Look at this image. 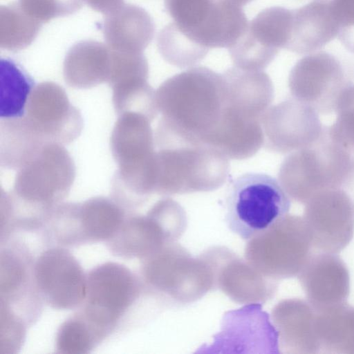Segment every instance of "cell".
<instances>
[{"mask_svg":"<svg viewBox=\"0 0 354 354\" xmlns=\"http://www.w3.org/2000/svg\"><path fill=\"white\" fill-rule=\"evenodd\" d=\"M225 100L222 74L196 66L173 75L156 91L162 115L156 132L192 144L203 143L220 120Z\"/></svg>","mask_w":354,"mask_h":354,"instance_id":"obj_1","label":"cell"},{"mask_svg":"<svg viewBox=\"0 0 354 354\" xmlns=\"http://www.w3.org/2000/svg\"><path fill=\"white\" fill-rule=\"evenodd\" d=\"M75 178V163L64 145H44L17 169L13 189L6 193L12 230H41L69 194Z\"/></svg>","mask_w":354,"mask_h":354,"instance_id":"obj_2","label":"cell"},{"mask_svg":"<svg viewBox=\"0 0 354 354\" xmlns=\"http://www.w3.org/2000/svg\"><path fill=\"white\" fill-rule=\"evenodd\" d=\"M289 195L270 175L250 172L237 177L225 198L227 227L244 240L269 232L281 222L290 208Z\"/></svg>","mask_w":354,"mask_h":354,"instance_id":"obj_3","label":"cell"},{"mask_svg":"<svg viewBox=\"0 0 354 354\" xmlns=\"http://www.w3.org/2000/svg\"><path fill=\"white\" fill-rule=\"evenodd\" d=\"M157 149L154 192L211 191L221 187L228 177L229 159L206 144L174 141Z\"/></svg>","mask_w":354,"mask_h":354,"instance_id":"obj_4","label":"cell"},{"mask_svg":"<svg viewBox=\"0 0 354 354\" xmlns=\"http://www.w3.org/2000/svg\"><path fill=\"white\" fill-rule=\"evenodd\" d=\"M137 277L125 266L108 261L86 273V294L77 313L101 344L122 326L139 298Z\"/></svg>","mask_w":354,"mask_h":354,"instance_id":"obj_5","label":"cell"},{"mask_svg":"<svg viewBox=\"0 0 354 354\" xmlns=\"http://www.w3.org/2000/svg\"><path fill=\"white\" fill-rule=\"evenodd\" d=\"M352 153L330 139L326 128L317 141L284 159L279 182L289 196L299 198L341 188L354 166Z\"/></svg>","mask_w":354,"mask_h":354,"instance_id":"obj_6","label":"cell"},{"mask_svg":"<svg viewBox=\"0 0 354 354\" xmlns=\"http://www.w3.org/2000/svg\"><path fill=\"white\" fill-rule=\"evenodd\" d=\"M33 274L45 305L59 310H77L86 294V273L68 248L47 246L35 259Z\"/></svg>","mask_w":354,"mask_h":354,"instance_id":"obj_7","label":"cell"},{"mask_svg":"<svg viewBox=\"0 0 354 354\" xmlns=\"http://www.w3.org/2000/svg\"><path fill=\"white\" fill-rule=\"evenodd\" d=\"M33 259L20 241L1 243L0 308L7 309L30 326L39 318L43 305L33 274Z\"/></svg>","mask_w":354,"mask_h":354,"instance_id":"obj_8","label":"cell"},{"mask_svg":"<svg viewBox=\"0 0 354 354\" xmlns=\"http://www.w3.org/2000/svg\"><path fill=\"white\" fill-rule=\"evenodd\" d=\"M347 85L340 62L324 51L299 59L288 77L292 97L324 114L335 111L338 97Z\"/></svg>","mask_w":354,"mask_h":354,"instance_id":"obj_9","label":"cell"},{"mask_svg":"<svg viewBox=\"0 0 354 354\" xmlns=\"http://www.w3.org/2000/svg\"><path fill=\"white\" fill-rule=\"evenodd\" d=\"M24 116L47 142L62 145L74 141L83 128L80 111L70 102L64 89L53 82L33 87Z\"/></svg>","mask_w":354,"mask_h":354,"instance_id":"obj_10","label":"cell"},{"mask_svg":"<svg viewBox=\"0 0 354 354\" xmlns=\"http://www.w3.org/2000/svg\"><path fill=\"white\" fill-rule=\"evenodd\" d=\"M317 113L292 97L270 106L261 119L264 147L272 151L286 153L313 144L326 129Z\"/></svg>","mask_w":354,"mask_h":354,"instance_id":"obj_11","label":"cell"},{"mask_svg":"<svg viewBox=\"0 0 354 354\" xmlns=\"http://www.w3.org/2000/svg\"><path fill=\"white\" fill-rule=\"evenodd\" d=\"M129 213L112 197L97 196L82 203H71L59 221V230L70 248L106 243Z\"/></svg>","mask_w":354,"mask_h":354,"instance_id":"obj_12","label":"cell"},{"mask_svg":"<svg viewBox=\"0 0 354 354\" xmlns=\"http://www.w3.org/2000/svg\"><path fill=\"white\" fill-rule=\"evenodd\" d=\"M118 116L110 140L111 153L118 165L116 171L123 176L150 173L156 154L151 121L133 112Z\"/></svg>","mask_w":354,"mask_h":354,"instance_id":"obj_13","label":"cell"},{"mask_svg":"<svg viewBox=\"0 0 354 354\" xmlns=\"http://www.w3.org/2000/svg\"><path fill=\"white\" fill-rule=\"evenodd\" d=\"M203 142L218 150L228 159L249 158L264 144L261 120L225 103L218 122Z\"/></svg>","mask_w":354,"mask_h":354,"instance_id":"obj_14","label":"cell"},{"mask_svg":"<svg viewBox=\"0 0 354 354\" xmlns=\"http://www.w3.org/2000/svg\"><path fill=\"white\" fill-rule=\"evenodd\" d=\"M102 32L111 50L142 53L154 36L155 25L144 8L124 3L105 15Z\"/></svg>","mask_w":354,"mask_h":354,"instance_id":"obj_15","label":"cell"},{"mask_svg":"<svg viewBox=\"0 0 354 354\" xmlns=\"http://www.w3.org/2000/svg\"><path fill=\"white\" fill-rule=\"evenodd\" d=\"M338 27L328 6L314 1L292 10L289 40L286 49L308 54L321 49L335 37Z\"/></svg>","mask_w":354,"mask_h":354,"instance_id":"obj_16","label":"cell"},{"mask_svg":"<svg viewBox=\"0 0 354 354\" xmlns=\"http://www.w3.org/2000/svg\"><path fill=\"white\" fill-rule=\"evenodd\" d=\"M222 75L225 86V102L261 120L274 98L273 84L268 74L263 71L234 66Z\"/></svg>","mask_w":354,"mask_h":354,"instance_id":"obj_17","label":"cell"},{"mask_svg":"<svg viewBox=\"0 0 354 354\" xmlns=\"http://www.w3.org/2000/svg\"><path fill=\"white\" fill-rule=\"evenodd\" d=\"M111 50L107 45L94 40L75 44L68 51L63 64L65 82L74 88H90L108 82Z\"/></svg>","mask_w":354,"mask_h":354,"instance_id":"obj_18","label":"cell"},{"mask_svg":"<svg viewBox=\"0 0 354 354\" xmlns=\"http://www.w3.org/2000/svg\"><path fill=\"white\" fill-rule=\"evenodd\" d=\"M47 142L24 115L1 118L0 165L19 169L34 157Z\"/></svg>","mask_w":354,"mask_h":354,"instance_id":"obj_19","label":"cell"},{"mask_svg":"<svg viewBox=\"0 0 354 354\" xmlns=\"http://www.w3.org/2000/svg\"><path fill=\"white\" fill-rule=\"evenodd\" d=\"M41 24L26 13L18 3L0 7V47L17 51L30 46Z\"/></svg>","mask_w":354,"mask_h":354,"instance_id":"obj_20","label":"cell"},{"mask_svg":"<svg viewBox=\"0 0 354 354\" xmlns=\"http://www.w3.org/2000/svg\"><path fill=\"white\" fill-rule=\"evenodd\" d=\"M157 47L167 62L181 68L199 63L209 50L183 32L174 22L160 31Z\"/></svg>","mask_w":354,"mask_h":354,"instance_id":"obj_21","label":"cell"},{"mask_svg":"<svg viewBox=\"0 0 354 354\" xmlns=\"http://www.w3.org/2000/svg\"><path fill=\"white\" fill-rule=\"evenodd\" d=\"M112 101L118 115L133 112L142 114L152 121L158 113L156 91L147 78L135 77L112 85Z\"/></svg>","mask_w":354,"mask_h":354,"instance_id":"obj_22","label":"cell"},{"mask_svg":"<svg viewBox=\"0 0 354 354\" xmlns=\"http://www.w3.org/2000/svg\"><path fill=\"white\" fill-rule=\"evenodd\" d=\"M33 87L32 80L14 63L1 60V118L24 115L26 104Z\"/></svg>","mask_w":354,"mask_h":354,"instance_id":"obj_23","label":"cell"},{"mask_svg":"<svg viewBox=\"0 0 354 354\" xmlns=\"http://www.w3.org/2000/svg\"><path fill=\"white\" fill-rule=\"evenodd\" d=\"M218 2V0H165V6L177 26L196 42L197 36L213 15Z\"/></svg>","mask_w":354,"mask_h":354,"instance_id":"obj_24","label":"cell"},{"mask_svg":"<svg viewBox=\"0 0 354 354\" xmlns=\"http://www.w3.org/2000/svg\"><path fill=\"white\" fill-rule=\"evenodd\" d=\"M55 344L58 353L86 354L100 344L85 321L75 312L59 327Z\"/></svg>","mask_w":354,"mask_h":354,"instance_id":"obj_25","label":"cell"},{"mask_svg":"<svg viewBox=\"0 0 354 354\" xmlns=\"http://www.w3.org/2000/svg\"><path fill=\"white\" fill-rule=\"evenodd\" d=\"M335 111V122L328 128L333 141L354 152V84H348L340 93Z\"/></svg>","mask_w":354,"mask_h":354,"instance_id":"obj_26","label":"cell"},{"mask_svg":"<svg viewBox=\"0 0 354 354\" xmlns=\"http://www.w3.org/2000/svg\"><path fill=\"white\" fill-rule=\"evenodd\" d=\"M84 0H19L18 3L30 17L46 23L53 19L71 15L83 6Z\"/></svg>","mask_w":354,"mask_h":354,"instance_id":"obj_27","label":"cell"},{"mask_svg":"<svg viewBox=\"0 0 354 354\" xmlns=\"http://www.w3.org/2000/svg\"><path fill=\"white\" fill-rule=\"evenodd\" d=\"M111 50V71L108 82L111 86L115 83L131 78L148 79V63L142 53Z\"/></svg>","mask_w":354,"mask_h":354,"instance_id":"obj_28","label":"cell"},{"mask_svg":"<svg viewBox=\"0 0 354 354\" xmlns=\"http://www.w3.org/2000/svg\"><path fill=\"white\" fill-rule=\"evenodd\" d=\"M28 326L9 310L0 308V354H15L21 348Z\"/></svg>","mask_w":354,"mask_h":354,"instance_id":"obj_29","label":"cell"},{"mask_svg":"<svg viewBox=\"0 0 354 354\" xmlns=\"http://www.w3.org/2000/svg\"><path fill=\"white\" fill-rule=\"evenodd\" d=\"M326 4L337 27V37L354 53V0H314Z\"/></svg>","mask_w":354,"mask_h":354,"instance_id":"obj_30","label":"cell"},{"mask_svg":"<svg viewBox=\"0 0 354 354\" xmlns=\"http://www.w3.org/2000/svg\"><path fill=\"white\" fill-rule=\"evenodd\" d=\"M93 10L106 15L124 4V0H84Z\"/></svg>","mask_w":354,"mask_h":354,"instance_id":"obj_31","label":"cell"},{"mask_svg":"<svg viewBox=\"0 0 354 354\" xmlns=\"http://www.w3.org/2000/svg\"><path fill=\"white\" fill-rule=\"evenodd\" d=\"M227 1L241 7L243 6L248 4L252 0H227Z\"/></svg>","mask_w":354,"mask_h":354,"instance_id":"obj_32","label":"cell"}]
</instances>
